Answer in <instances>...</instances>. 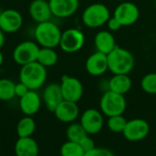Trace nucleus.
<instances>
[{"instance_id":"1","label":"nucleus","mask_w":156,"mask_h":156,"mask_svg":"<svg viewBox=\"0 0 156 156\" xmlns=\"http://www.w3.org/2000/svg\"><path fill=\"white\" fill-rule=\"evenodd\" d=\"M108 68L114 74H129L134 68L135 60L133 55L127 49L116 46L107 55Z\"/></svg>"},{"instance_id":"2","label":"nucleus","mask_w":156,"mask_h":156,"mask_svg":"<svg viewBox=\"0 0 156 156\" xmlns=\"http://www.w3.org/2000/svg\"><path fill=\"white\" fill-rule=\"evenodd\" d=\"M46 69L37 61L22 66L19 72L20 82L24 83L30 90H38L44 85L47 80Z\"/></svg>"},{"instance_id":"3","label":"nucleus","mask_w":156,"mask_h":156,"mask_svg":"<svg viewBox=\"0 0 156 156\" xmlns=\"http://www.w3.org/2000/svg\"><path fill=\"white\" fill-rule=\"evenodd\" d=\"M61 35L59 27L50 20L38 23L35 29L36 40L42 48H54L59 46Z\"/></svg>"},{"instance_id":"4","label":"nucleus","mask_w":156,"mask_h":156,"mask_svg":"<svg viewBox=\"0 0 156 156\" xmlns=\"http://www.w3.org/2000/svg\"><path fill=\"white\" fill-rule=\"evenodd\" d=\"M111 17V13L107 5L101 3H95L88 5L82 13L83 24L90 28H97L105 24Z\"/></svg>"},{"instance_id":"5","label":"nucleus","mask_w":156,"mask_h":156,"mask_svg":"<svg viewBox=\"0 0 156 156\" xmlns=\"http://www.w3.org/2000/svg\"><path fill=\"white\" fill-rule=\"evenodd\" d=\"M127 102L124 95L107 90L101 96L100 101V108L102 114L112 117L115 115H122L126 110Z\"/></svg>"},{"instance_id":"6","label":"nucleus","mask_w":156,"mask_h":156,"mask_svg":"<svg viewBox=\"0 0 156 156\" xmlns=\"http://www.w3.org/2000/svg\"><path fill=\"white\" fill-rule=\"evenodd\" d=\"M85 43L83 32L77 28H69L62 32L59 47L66 53H75L82 48Z\"/></svg>"},{"instance_id":"7","label":"nucleus","mask_w":156,"mask_h":156,"mask_svg":"<svg viewBox=\"0 0 156 156\" xmlns=\"http://www.w3.org/2000/svg\"><path fill=\"white\" fill-rule=\"evenodd\" d=\"M39 47L33 41H23L19 43L13 51V58L21 67L37 61Z\"/></svg>"},{"instance_id":"8","label":"nucleus","mask_w":156,"mask_h":156,"mask_svg":"<svg viewBox=\"0 0 156 156\" xmlns=\"http://www.w3.org/2000/svg\"><path fill=\"white\" fill-rule=\"evenodd\" d=\"M140 16L138 6L129 1L121 2L115 8L113 16L120 22L122 27L132 26L137 22Z\"/></svg>"},{"instance_id":"9","label":"nucleus","mask_w":156,"mask_h":156,"mask_svg":"<svg viewBox=\"0 0 156 156\" xmlns=\"http://www.w3.org/2000/svg\"><path fill=\"white\" fill-rule=\"evenodd\" d=\"M80 123L89 135L97 134L104 125L103 114L96 109H88L81 114Z\"/></svg>"},{"instance_id":"10","label":"nucleus","mask_w":156,"mask_h":156,"mask_svg":"<svg viewBox=\"0 0 156 156\" xmlns=\"http://www.w3.org/2000/svg\"><path fill=\"white\" fill-rule=\"evenodd\" d=\"M150 125L144 119H133L127 122L122 133L124 138L130 142H139L149 135Z\"/></svg>"},{"instance_id":"11","label":"nucleus","mask_w":156,"mask_h":156,"mask_svg":"<svg viewBox=\"0 0 156 156\" xmlns=\"http://www.w3.org/2000/svg\"><path fill=\"white\" fill-rule=\"evenodd\" d=\"M60 88L65 101L78 102L83 96V85L77 78L67 75L63 76Z\"/></svg>"},{"instance_id":"12","label":"nucleus","mask_w":156,"mask_h":156,"mask_svg":"<svg viewBox=\"0 0 156 156\" xmlns=\"http://www.w3.org/2000/svg\"><path fill=\"white\" fill-rule=\"evenodd\" d=\"M23 24L21 14L15 9H6L0 12V29L4 33H15Z\"/></svg>"},{"instance_id":"13","label":"nucleus","mask_w":156,"mask_h":156,"mask_svg":"<svg viewBox=\"0 0 156 156\" xmlns=\"http://www.w3.org/2000/svg\"><path fill=\"white\" fill-rule=\"evenodd\" d=\"M52 15L58 18L69 17L79 8V0H48Z\"/></svg>"},{"instance_id":"14","label":"nucleus","mask_w":156,"mask_h":156,"mask_svg":"<svg viewBox=\"0 0 156 156\" xmlns=\"http://www.w3.org/2000/svg\"><path fill=\"white\" fill-rule=\"evenodd\" d=\"M56 118L64 123L74 122L80 115V109L77 102L63 100L53 112Z\"/></svg>"},{"instance_id":"15","label":"nucleus","mask_w":156,"mask_h":156,"mask_svg":"<svg viewBox=\"0 0 156 156\" xmlns=\"http://www.w3.org/2000/svg\"><path fill=\"white\" fill-rule=\"evenodd\" d=\"M85 66L86 70L90 75L95 77L101 76L109 70L107 55L100 51H96L87 58Z\"/></svg>"},{"instance_id":"16","label":"nucleus","mask_w":156,"mask_h":156,"mask_svg":"<svg viewBox=\"0 0 156 156\" xmlns=\"http://www.w3.org/2000/svg\"><path fill=\"white\" fill-rule=\"evenodd\" d=\"M31 18L37 24L49 21L52 17V12L48 1L46 0H33L28 7Z\"/></svg>"},{"instance_id":"17","label":"nucleus","mask_w":156,"mask_h":156,"mask_svg":"<svg viewBox=\"0 0 156 156\" xmlns=\"http://www.w3.org/2000/svg\"><path fill=\"white\" fill-rule=\"evenodd\" d=\"M63 100L60 84L51 83L45 88L43 91V101L49 112H53Z\"/></svg>"},{"instance_id":"18","label":"nucleus","mask_w":156,"mask_h":156,"mask_svg":"<svg viewBox=\"0 0 156 156\" xmlns=\"http://www.w3.org/2000/svg\"><path fill=\"white\" fill-rule=\"evenodd\" d=\"M41 106V99L36 90H29L19 99V108L26 116L35 115Z\"/></svg>"},{"instance_id":"19","label":"nucleus","mask_w":156,"mask_h":156,"mask_svg":"<svg viewBox=\"0 0 156 156\" xmlns=\"http://www.w3.org/2000/svg\"><path fill=\"white\" fill-rule=\"evenodd\" d=\"M94 44L97 51L108 55L116 48V41L113 35L110 31L101 30L98 32L94 37Z\"/></svg>"},{"instance_id":"20","label":"nucleus","mask_w":156,"mask_h":156,"mask_svg":"<svg viewBox=\"0 0 156 156\" xmlns=\"http://www.w3.org/2000/svg\"><path fill=\"white\" fill-rule=\"evenodd\" d=\"M38 152L37 143L32 137L18 138L15 144L16 156H37Z\"/></svg>"},{"instance_id":"21","label":"nucleus","mask_w":156,"mask_h":156,"mask_svg":"<svg viewBox=\"0 0 156 156\" xmlns=\"http://www.w3.org/2000/svg\"><path fill=\"white\" fill-rule=\"evenodd\" d=\"M132 80L127 74H114L108 82V90L124 95L132 89Z\"/></svg>"},{"instance_id":"22","label":"nucleus","mask_w":156,"mask_h":156,"mask_svg":"<svg viewBox=\"0 0 156 156\" xmlns=\"http://www.w3.org/2000/svg\"><path fill=\"white\" fill-rule=\"evenodd\" d=\"M36 131V122L32 116H26L19 120L16 125V133L18 138L31 137Z\"/></svg>"},{"instance_id":"23","label":"nucleus","mask_w":156,"mask_h":156,"mask_svg":"<svg viewBox=\"0 0 156 156\" xmlns=\"http://www.w3.org/2000/svg\"><path fill=\"white\" fill-rule=\"evenodd\" d=\"M58 56L54 48H39L37 61L44 66L45 68L53 67L58 62Z\"/></svg>"},{"instance_id":"24","label":"nucleus","mask_w":156,"mask_h":156,"mask_svg":"<svg viewBox=\"0 0 156 156\" xmlns=\"http://www.w3.org/2000/svg\"><path fill=\"white\" fill-rule=\"evenodd\" d=\"M66 135L68 138V141L73 142V143H80L85 136L89 135L84 128L81 126V124L79 122H71L66 131Z\"/></svg>"},{"instance_id":"25","label":"nucleus","mask_w":156,"mask_h":156,"mask_svg":"<svg viewBox=\"0 0 156 156\" xmlns=\"http://www.w3.org/2000/svg\"><path fill=\"white\" fill-rule=\"evenodd\" d=\"M15 86L14 83L9 79H0V100L1 101H10L15 95Z\"/></svg>"},{"instance_id":"26","label":"nucleus","mask_w":156,"mask_h":156,"mask_svg":"<svg viewBox=\"0 0 156 156\" xmlns=\"http://www.w3.org/2000/svg\"><path fill=\"white\" fill-rule=\"evenodd\" d=\"M127 122L128 121L123 117V115H115L109 117L107 121V126L109 130L112 133H122L127 124Z\"/></svg>"},{"instance_id":"27","label":"nucleus","mask_w":156,"mask_h":156,"mask_svg":"<svg viewBox=\"0 0 156 156\" xmlns=\"http://www.w3.org/2000/svg\"><path fill=\"white\" fill-rule=\"evenodd\" d=\"M84 151L78 143L68 141L60 147L61 156H84Z\"/></svg>"},{"instance_id":"28","label":"nucleus","mask_w":156,"mask_h":156,"mask_svg":"<svg viewBox=\"0 0 156 156\" xmlns=\"http://www.w3.org/2000/svg\"><path fill=\"white\" fill-rule=\"evenodd\" d=\"M143 90L148 94H156V72L148 73L141 80Z\"/></svg>"},{"instance_id":"29","label":"nucleus","mask_w":156,"mask_h":156,"mask_svg":"<svg viewBox=\"0 0 156 156\" xmlns=\"http://www.w3.org/2000/svg\"><path fill=\"white\" fill-rule=\"evenodd\" d=\"M84 156H115L114 154L107 149V148H102V147H95L93 150L87 152L84 154Z\"/></svg>"},{"instance_id":"30","label":"nucleus","mask_w":156,"mask_h":156,"mask_svg":"<svg viewBox=\"0 0 156 156\" xmlns=\"http://www.w3.org/2000/svg\"><path fill=\"white\" fill-rule=\"evenodd\" d=\"M79 144L80 145V147L82 148V150L84 151V153L90 152V151L93 150V149L96 147L93 139H92L90 135L85 136V137L79 143Z\"/></svg>"},{"instance_id":"31","label":"nucleus","mask_w":156,"mask_h":156,"mask_svg":"<svg viewBox=\"0 0 156 156\" xmlns=\"http://www.w3.org/2000/svg\"><path fill=\"white\" fill-rule=\"evenodd\" d=\"M30 90L22 82H19L17 84H16L15 86V95L16 97H18L19 99L22 98L23 96H25Z\"/></svg>"},{"instance_id":"32","label":"nucleus","mask_w":156,"mask_h":156,"mask_svg":"<svg viewBox=\"0 0 156 156\" xmlns=\"http://www.w3.org/2000/svg\"><path fill=\"white\" fill-rule=\"evenodd\" d=\"M107 26H108L109 30L112 31V32L118 31V30H120L121 27H122V25L120 24V22H119L114 16L110 17V19H109L108 22H107Z\"/></svg>"},{"instance_id":"33","label":"nucleus","mask_w":156,"mask_h":156,"mask_svg":"<svg viewBox=\"0 0 156 156\" xmlns=\"http://www.w3.org/2000/svg\"><path fill=\"white\" fill-rule=\"evenodd\" d=\"M5 43V35H4V32L0 29V48L3 47Z\"/></svg>"},{"instance_id":"34","label":"nucleus","mask_w":156,"mask_h":156,"mask_svg":"<svg viewBox=\"0 0 156 156\" xmlns=\"http://www.w3.org/2000/svg\"><path fill=\"white\" fill-rule=\"evenodd\" d=\"M3 61H4V56H3L2 52L0 51V67H1V65L3 64Z\"/></svg>"},{"instance_id":"35","label":"nucleus","mask_w":156,"mask_h":156,"mask_svg":"<svg viewBox=\"0 0 156 156\" xmlns=\"http://www.w3.org/2000/svg\"><path fill=\"white\" fill-rule=\"evenodd\" d=\"M117 1H120V2H124V1H127V0H117Z\"/></svg>"},{"instance_id":"36","label":"nucleus","mask_w":156,"mask_h":156,"mask_svg":"<svg viewBox=\"0 0 156 156\" xmlns=\"http://www.w3.org/2000/svg\"><path fill=\"white\" fill-rule=\"evenodd\" d=\"M155 7H156V0H155Z\"/></svg>"}]
</instances>
